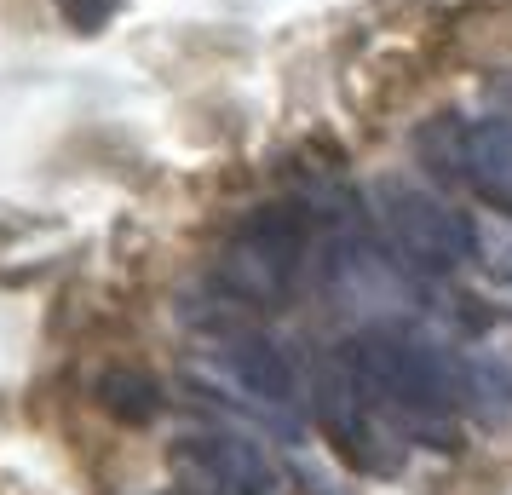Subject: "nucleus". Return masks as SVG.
I'll use <instances>...</instances> for the list:
<instances>
[{
	"label": "nucleus",
	"mask_w": 512,
	"mask_h": 495,
	"mask_svg": "<svg viewBox=\"0 0 512 495\" xmlns=\"http://www.w3.org/2000/svg\"><path fill=\"white\" fill-rule=\"evenodd\" d=\"M351 375L369 392L397 426H420V432H443L449 415L461 409V369L403 329H369L351 346H340Z\"/></svg>",
	"instance_id": "obj_1"
},
{
	"label": "nucleus",
	"mask_w": 512,
	"mask_h": 495,
	"mask_svg": "<svg viewBox=\"0 0 512 495\" xmlns=\"http://www.w3.org/2000/svg\"><path fill=\"white\" fill-rule=\"evenodd\" d=\"M64 6H70L75 24H98V18H104V12H110L116 0H64Z\"/></svg>",
	"instance_id": "obj_9"
},
{
	"label": "nucleus",
	"mask_w": 512,
	"mask_h": 495,
	"mask_svg": "<svg viewBox=\"0 0 512 495\" xmlns=\"http://www.w3.org/2000/svg\"><path fill=\"white\" fill-rule=\"evenodd\" d=\"M156 495H213V490H202V484H185V490H156Z\"/></svg>",
	"instance_id": "obj_10"
},
{
	"label": "nucleus",
	"mask_w": 512,
	"mask_h": 495,
	"mask_svg": "<svg viewBox=\"0 0 512 495\" xmlns=\"http://www.w3.org/2000/svg\"><path fill=\"white\" fill-rule=\"evenodd\" d=\"M380 225L392 236V248L420 271H455L478 254V225L455 213L449 202H438L420 185H380L374 190Z\"/></svg>",
	"instance_id": "obj_4"
},
{
	"label": "nucleus",
	"mask_w": 512,
	"mask_h": 495,
	"mask_svg": "<svg viewBox=\"0 0 512 495\" xmlns=\"http://www.w3.org/2000/svg\"><path fill=\"white\" fill-rule=\"evenodd\" d=\"M173 461L190 472V484L213 495H305L300 478L282 467L277 455L254 438H231V432H202L173 449Z\"/></svg>",
	"instance_id": "obj_5"
},
{
	"label": "nucleus",
	"mask_w": 512,
	"mask_h": 495,
	"mask_svg": "<svg viewBox=\"0 0 512 495\" xmlns=\"http://www.w3.org/2000/svg\"><path fill=\"white\" fill-rule=\"evenodd\" d=\"M213 363H219V369H225V380H231V386H242L248 398L271 403V409L294 403V369H288L282 346H271L265 334L225 329L219 340H213Z\"/></svg>",
	"instance_id": "obj_7"
},
{
	"label": "nucleus",
	"mask_w": 512,
	"mask_h": 495,
	"mask_svg": "<svg viewBox=\"0 0 512 495\" xmlns=\"http://www.w3.org/2000/svg\"><path fill=\"white\" fill-rule=\"evenodd\" d=\"M104 403L116 409L121 421H150V415L162 409L156 386H150L144 375H110V380H104Z\"/></svg>",
	"instance_id": "obj_8"
},
{
	"label": "nucleus",
	"mask_w": 512,
	"mask_h": 495,
	"mask_svg": "<svg viewBox=\"0 0 512 495\" xmlns=\"http://www.w3.org/2000/svg\"><path fill=\"white\" fill-rule=\"evenodd\" d=\"M449 173L484 208L512 219V116H478V121H466V127H455Z\"/></svg>",
	"instance_id": "obj_6"
},
{
	"label": "nucleus",
	"mask_w": 512,
	"mask_h": 495,
	"mask_svg": "<svg viewBox=\"0 0 512 495\" xmlns=\"http://www.w3.org/2000/svg\"><path fill=\"white\" fill-rule=\"evenodd\" d=\"M311 254V225L300 208H259L225 242L219 277L231 294H242L248 306H282L305 271Z\"/></svg>",
	"instance_id": "obj_3"
},
{
	"label": "nucleus",
	"mask_w": 512,
	"mask_h": 495,
	"mask_svg": "<svg viewBox=\"0 0 512 495\" xmlns=\"http://www.w3.org/2000/svg\"><path fill=\"white\" fill-rule=\"evenodd\" d=\"M311 409L323 438L340 449V461L369 478H392L403 467V426L363 392V380L351 375L346 352H328L317 363V386H311Z\"/></svg>",
	"instance_id": "obj_2"
}]
</instances>
